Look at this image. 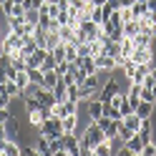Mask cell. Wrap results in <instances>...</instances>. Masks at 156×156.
Here are the masks:
<instances>
[{
    "instance_id": "cell-25",
    "label": "cell",
    "mask_w": 156,
    "mask_h": 156,
    "mask_svg": "<svg viewBox=\"0 0 156 156\" xmlns=\"http://www.w3.org/2000/svg\"><path fill=\"white\" fill-rule=\"evenodd\" d=\"M136 33H139V20H129V23H123V38H133Z\"/></svg>"
},
{
    "instance_id": "cell-13",
    "label": "cell",
    "mask_w": 156,
    "mask_h": 156,
    "mask_svg": "<svg viewBox=\"0 0 156 156\" xmlns=\"http://www.w3.org/2000/svg\"><path fill=\"white\" fill-rule=\"evenodd\" d=\"M149 71H151V66H149V63H139V66H136V71H133V76H131V81H129V83H144V78L149 76Z\"/></svg>"
},
{
    "instance_id": "cell-51",
    "label": "cell",
    "mask_w": 156,
    "mask_h": 156,
    "mask_svg": "<svg viewBox=\"0 0 156 156\" xmlns=\"http://www.w3.org/2000/svg\"><path fill=\"white\" fill-rule=\"evenodd\" d=\"M146 18H149V20H151V25L156 23V13H149V15H146Z\"/></svg>"
},
{
    "instance_id": "cell-8",
    "label": "cell",
    "mask_w": 156,
    "mask_h": 156,
    "mask_svg": "<svg viewBox=\"0 0 156 156\" xmlns=\"http://www.w3.org/2000/svg\"><path fill=\"white\" fill-rule=\"evenodd\" d=\"M45 55H48V51L38 45L35 51H33L30 55H28V61H25V63H28V71H30V68H41V63L45 61Z\"/></svg>"
},
{
    "instance_id": "cell-43",
    "label": "cell",
    "mask_w": 156,
    "mask_h": 156,
    "mask_svg": "<svg viewBox=\"0 0 156 156\" xmlns=\"http://www.w3.org/2000/svg\"><path fill=\"white\" fill-rule=\"evenodd\" d=\"M10 119H15V116L10 113V108H0V123H8Z\"/></svg>"
},
{
    "instance_id": "cell-47",
    "label": "cell",
    "mask_w": 156,
    "mask_h": 156,
    "mask_svg": "<svg viewBox=\"0 0 156 156\" xmlns=\"http://www.w3.org/2000/svg\"><path fill=\"white\" fill-rule=\"evenodd\" d=\"M113 156H131V151L126 146H119V151H113Z\"/></svg>"
},
{
    "instance_id": "cell-34",
    "label": "cell",
    "mask_w": 156,
    "mask_h": 156,
    "mask_svg": "<svg viewBox=\"0 0 156 156\" xmlns=\"http://www.w3.org/2000/svg\"><path fill=\"white\" fill-rule=\"evenodd\" d=\"M76 51H78V58L91 55V41H88V43H78V45H76Z\"/></svg>"
},
{
    "instance_id": "cell-19",
    "label": "cell",
    "mask_w": 156,
    "mask_h": 156,
    "mask_svg": "<svg viewBox=\"0 0 156 156\" xmlns=\"http://www.w3.org/2000/svg\"><path fill=\"white\" fill-rule=\"evenodd\" d=\"M58 43H63L61 35H58V30H45V51H53Z\"/></svg>"
},
{
    "instance_id": "cell-55",
    "label": "cell",
    "mask_w": 156,
    "mask_h": 156,
    "mask_svg": "<svg viewBox=\"0 0 156 156\" xmlns=\"http://www.w3.org/2000/svg\"><path fill=\"white\" fill-rule=\"evenodd\" d=\"M91 156H98V154H96V151H91Z\"/></svg>"
},
{
    "instance_id": "cell-10",
    "label": "cell",
    "mask_w": 156,
    "mask_h": 156,
    "mask_svg": "<svg viewBox=\"0 0 156 156\" xmlns=\"http://www.w3.org/2000/svg\"><path fill=\"white\" fill-rule=\"evenodd\" d=\"M86 103H88V119L91 121H98L101 116H103V103L98 101V96H93V98L86 101Z\"/></svg>"
},
{
    "instance_id": "cell-37",
    "label": "cell",
    "mask_w": 156,
    "mask_h": 156,
    "mask_svg": "<svg viewBox=\"0 0 156 156\" xmlns=\"http://www.w3.org/2000/svg\"><path fill=\"white\" fill-rule=\"evenodd\" d=\"M141 101H146V103H154V106H156V98H154L151 88H144V86H141Z\"/></svg>"
},
{
    "instance_id": "cell-41",
    "label": "cell",
    "mask_w": 156,
    "mask_h": 156,
    "mask_svg": "<svg viewBox=\"0 0 156 156\" xmlns=\"http://www.w3.org/2000/svg\"><path fill=\"white\" fill-rule=\"evenodd\" d=\"M10 103H13V98L5 91H0V108H10Z\"/></svg>"
},
{
    "instance_id": "cell-14",
    "label": "cell",
    "mask_w": 156,
    "mask_h": 156,
    "mask_svg": "<svg viewBox=\"0 0 156 156\" xmlns=\"http://www.w3.org/2000/svg\"><path fill=\"white\" fill-rule=\"evenodd\" d=\"M123 146H126L131 154H141L144 141H141V136H139V133H131V139H129V141H123Z\"/></svg>"
},
{
    "instance_id": "cell-23",
    "label": "cell",
    "mask_w": 156,
    "mask_h": 156,
    "mask_svg": "<svg viewBox=\"0 0 156 156\" xmlns=\"http://www.w3.org/2000/svg\"><path fill=\"white\" fill-rule=\"evenodd\" d=\"M58 78H61V76H58L55 71H45L43 73V88H51L53 91V86L58 83Z\"/></svg>"
},
{
    "instance_id": "cell-49",
    "label": "cell",
    "mask_w": 156,
    "mask_h": 156,
    "mask_svg": "<svg viewBox=\"0 0 156 156\" xmlns=\"http://www.w3.org/2000/svg\"><path fill=\"white\" fill-rule=\"evenodd\" d=\"M146 8H149V13H156V0H146Z\"/></svg>"
},
{
    "instance_id": "cell-21",
    "label": "cell",
    "mask_w": 156,
    "mask_h": 156,
    "mask_svg": "<svg viewBox=\"0 0 156 156\" xmlns=\"http://www.w3.org/2000/svg\"><path fill=\"white\" fill-rule=\"evenodd\" d=\"M66 88H68V83L63 81V78H58V83L53 86V96H55V101H58V103L66 101Z\"/></svg>"
},
{
    "instance_id": "cell-50",
    "label": "cell",
    "mask_w": 156,
    "mask_h": 156,
    "mask_svg": "<svg viewBox=\"0 0 156 156\" xmlns=\"http://www.w3.org/2000/svg\"><path fill=\"white\" fill-rule=\"evenodd\" d=\"M0 139H8V129H5V123H0Z\"/></svg>"
},
{
    "instance_id": "cell-42",
    "label": "cell",
    "mask_w": 156,
    "mask_h": 156,
    "mask_svg": "<svg viewBox=\"0 0 156 156\" xmlns=\"http://www.w3.org/2000/svg\"><path fill=\"white\" fill-rule=\"evenodd\" d=\"M119 13H121V20H123V23H129V20H133V10H131V8H121Z\"/></svg>"
},
{
    "instance_id": "cell-44",
    "label": "cell",
    "mask_w": 156,
    "mask_h": 156,
    "mask_svg": "<svg viewBox=\"0 0 156 156\" xmlns=\"http://www.w3.org/2000/svg\"><path fill=\"white\" fill-rule=\"evenodd\" d=\"M88 8H91V20L101 23V8H93V5H88Z\"/></svg>"
},
{
    "instance_id": "cell-33",
    "label": "cell",
    "mask_w": 156,
    "mask_h": 156,
    "mask_svg": "<svg viewBox=\"0 0 156 156\" xmlns=\"http://www.w3.org/2000/svg\"><path fill=\"white\" fill-rule=\"evenodd\" d=\"M15 83L20 86V88L30 86V78H28V71H18V76H15Z\"/></svg>"
},
{
    "instance_id": "cell-27",
    "label": "cell",
    "mask_w": 156,
    "mask_h": 156,
    "mask_svg": "<svg viewBox=\"0 0 156 156\" xmlns=\"http://www.w3.org/2000/svg\"><path fill=\"white\" fill-rule=\"evenodd\" d=\"M58 66V61H55V55H53V51H48V55H45V61L41 63V71L45 73V71H53V68Z\"/></svg>"
},
{
    "instance_id": "cell-46",
    "label": "cell",
    "mask_w": 156,
    "mask_h": 156,
    "mask_svg": "<svg viewBox=\"0 0 156 156\" xmlns=\"http://www.w3.org/2000/svg\"><path fill=\"white\" fill-rule=\"evenodd\" d=\"M106 5H108L111 10H121V0H106Z\"/></svg>"
},
{
    "instance_id": "cell-4",
    "label": "cell",
    "mask_w": 156,
    "mask_h": 156,
    "mask_svg": "<svg viewBox=\"0 0 156 156\" xmlns=\"http://www.w3.org/2000/svg\"><path fill=\"white\" fill-rule=\"evenodd\" d=\"M23 48V38L18 35V33H8V35H3V55H10L13 51H20Z\"/></svg>"
},
{
    "instance_id": "cell-31",
    "label": "cell",
    "mask_w": 156,
    "mask_h": 156,
    "mask_svg": "<svg viewBox=\"0 0 156 156\" xmlns=\"http://www.w3.org/2000/svg\"><path fill=\"white\" fill-rule=\"evenodd\" d=\"M66 61H71V63L78 61V51H76L73 43H66Z\"/></svg>"
},
{
    "instance_id": "cell-56",
    "label": "cell",
    "mask_w": 156,
    "mask_h": 156,
    "mask_svg": "<svg viewBox=\"0 0 156 156\" xmlns=\"http://www.w3.org/2000/svg\"><path fill=\"white\" fill-rule=\"evenodd\" d=\"M15 3H23V0H15Z\"/></svg>"
},
{
    "instance_id": "cell-36",
    "label": "cell",
    "mask_w": 156,
    "mask_h": 156,
    "mask_svg": "<svg viewBox=\"0 0 156 156\" xmlns=\"http://www.w3.org/2000/svg\"><path fill=\"white\" fill-rule=\"evenodd\" d=\"M119 111H121V119H126V116H129V113H133V106H131L129 101L123 98V101L119 103Z\"/></svg>"
},
{
    "instance_id": "cell-16",
    "label": "cell",
    "mask_w": 156,
    "mask_h": 156,
    "mask_svg": "<svg viewBox=\"0 0 156 156\" xmlns=\"http://www.w3.org/2000/svg\"><path fill=\"white\" fill-rule=\"evenodd\" d=\"M101 88H91V86H78V101H91L93 96H98Z\"/></svg>"
},
{
    "instance_id": "cell-38",
    "label": "cell",
    "mask_w": 156,
    "mask_h": 156,
    "mask_svg": "<svg viewBox=\"0 0 156 156\" xmlns=\"http://www.w3.org/2000/svg\"><path fill=\"white\" fill-rule=\"evenodd\" d=\"M141 156H156V141H151V144H144Z\"/></svg>"
},
{
    "instance_id": "cell-20",
    "label": "cell",
    "mask_w": 156,
    "mask_h": 156,
    "mask_svg": "<svg viewBox=\"0 0 156 156\" xmlns=\"http://www.w3.org/2000/svg\"><path fill=\"white\" fill-rule=\"evenodd\" d=\"M96 154H98V156H113V141H108V139H106V141H101L98 146H96V149H93Z\"/></svg>"
},
{
    "instance_id": "cell-11",
    "label": "cell",
    "mask_w": 156,
    "mask_h": 156,
    "mask_svg": "<svg viewBox=\"0 0 156 156\" xmlns=\"http://www.w3.org/2000/svg\"><path fill=\"white\" fill-rule=\"evenodd\" d=\"M136 133L141 136V141H144V144H151V141H154V126H151V119H144Z\"/></svg>"
},
{
    "instance_id": "cell-7",
    "label": "cell",
    "mask_w": 156,
    "mask_h": 156,
    "mask_svg": "<svg viewBox=\"0 0 156 156\" xmlns=\"http://www.w3.org/2000/svg\"><path fill=\"white\" fill-rule=\"evenodd\" d=\"M119 68V61L116 58H111V55H96V71L98 73H111V71H116Z\"/></svg>"
},
{
    "instance_id": "cell-12",
    "label": "cell",
    "mask_w": 156,
    "mask_h": 156,
    "mask_svg": "<svg viewBox=\"0 0 156 156\" xmlns=\"http://www.w3.org/2000/svg\"><path fill=\"white\" fill-rule=\"evenodd\" d=\"M38 101H41V106H48V108H53V106L58 103L55 101V96H53V91L51 88H43V86H41V88H38Z\"/></svg>"
},
{
    "instance_id": "cell-52",
    "label": "cell",
    "mask_w": 156,
    "mask_h": 156,
    "mask_svg": "<svg viewBox=\"0 0 156 156\" xmlns=\"http://www.w3.org/2000/svg\"><path fill=\"white\" fill-rule=\"evenodd\" d=\"M0 55H3V33H0Z\"/></svg>"
},
{
    "instance_id": "cell-32",
    "label": "cell",
    "mask_w": 156,
    "mask_h": 156,
    "mask_svg": "<svg viewBox=\"0 0 156 156\" xmlns=\"http://www.w3.org/2000/svg\"><path fill=\"white\" fill-rule=\"evenodd\" d=\"M131 10H133V18H144L146 13H149V8H146V3H133Z\"/></svg>"
},
{
    "instance_id": "cell-28",
    "label": "cell",
    "mask_w": 156,
    "mask_h": 156,
    "mask_svg": "<svg viewBox=\"0 0 156 156\" xmlns=\"http://www.w3.org/2000/svg\"><path fill=\"white\" fill-rule=\"evenodd\" d=\"M133 53V41H131V38H123V41H121V58H129ZM121 58H119V61H121Z\"/></svg>"
},
{
    "instance_id": "cell-26",
    "label": "cell",
    "mask_w": 156,
    "mask_h": 156,
    "mask_svg": "<svg viewBox=\"0 0 156 156\" xmlns=\"http://www.w3.org/2000/svg\"><path fill=\"white\" fill-rule=\"evenodd\" d=\"M103 116H108V119H113V121H121V111L116 108L113 103H103Z\"/></svg>"
},
{
    "instance_id": "cell-39",
    "label": "cell",
    "mask_w": 156,
    "mask_h": 156,
    "mask_svg": "<svg viewBox=\"0 0 156 156\" xmlns=\"http://www.w3.org/2000/svg\"><path fill=\"white\" fill-rule=\"evenodd\" d=\"M68 68H71V63H68V61H61V63H58V66L53 68V71H55L58 76H61V78H63V76L68 73Z\"/></svg>"
},
{
    "instance_id": "cell-3",
    "label": "cell",
    "mask_w": 156,
    "mask_h": 156,
    "mask_svg": "<svg viewBox=\"0 0 156 156\" xmlns=\"http://www.w3.org/2000/svg\"><path fill=\"white\" fill-rule=\"evenodd\" d=\"M96 123H98V129L106 133V139H108V141H113L116 136H119V126H121V121H113V119H108V116H101Z\"/></svg>"
},
{
    "instance_id": "cell-24",
    "label": "cell",
    "mask_w": 156,
    "mask_h": 156,
    "mask_svg": "<svg viewBox=\"0 0 156 156\" xmlns=\"http://www.w3.org/2000/svg\"><path fill=\"white\" fill-rule=\"evenodd\" d=\"M3 154H5V156H23V151H20V144H18V141H5V149H3Z\"/></svg>"
},
{
    "instance_id": "cell-57",
    "label": "cell",
    "mask_w": 156,
    "mask_h": 156,
    "mask_svg": "<svg viewBox=\"0 0 156 156\" xmlns=\"http://www.w3.org/2000/svg\"><path fill=\"white\" fill-rule=\"evenodd\" d=\"M0 156H5V154H0Z\"/></svg>"
},
{
    "instance_id": "cell-29",
    "label": "cell",
    "mask_w": 156,
    "mask_h": 156,
    "mask_svg": "<svg viewBox=\"0 0 156 156\" xmlns=\"http://www.w3.org/2000/svg\"><path fill=\"white\" fill-rule=\"evenodd\" d=\"M28 78H30V83L43 86V71L41 68H30V71H28Z\"/></svg>"
},
{
    "instance_id": "cell-9",
    "label": "cell",
    "mask_w": 156,
    "mask_h": 156,
    "mask_svg": "<svg viewBox=\"0 0 156 156\" xmlns=\"http://www.w3.org/2000/svg\"><path fill=\"white\" fill-rule=\"evenodd\" d=\"M131 41H133V48H151L154 45V35L149 30H139Z\"/></svg>"
},
{
    "instance_id": "cell-6",
    "label": "cell",
    "mask_w": 156,
    "mask_h": 156,
    "mask_svg": "<svg viewBox=\"0 0 156 156\" xmlns=\"http://www.w3.org/2000/svg\"><path fill=\"white\" fill-rule=\"evenodd\" d=\"M51 111H53L55 119H66V116H71V113H78V103L76 101H61V103H55Z\"/></svg>"
},
{
    "instance_id": "cell-54",
    "label": "cell",
    "mask_w": 156,
    "mask_h": 156,
    "mask_svg": "<svg viewBox=\"0 0 156 156\" xmlns=\"http://www.w3.org/2000/svg\"><path fill=\"white\" fill-rule=\"evenodd\" d=\"M151 35H154V38H156V23H154V25H151Z\"/></svg>"
},
{
    "instance_id": "cell-15",
    "label": "cell",
    "mask_w": 156,
    "mask_h": 156,
    "mask_svg": "<svg viewBox=\"0 0 156 156\" xmlns=\"http://www.w3.org/2000/svg\"><path fill=\"white\" fill-rule=\"evenodd\" d=\"M156 111L154 103H146V101H139V106H136V113H139V119H151Z\"/></svg>"
},
{
    "instance_id": "cell-2",
    "label": "cell",
    "mask_w": 156,
    "mask_h": 156,
    "mask_svg": "<svg viewBox=\"0 0 156 156\" xmlns=\"http://www.w3.org/2000/svg\"><path fill=\"white\" fill-rule=\"evenodd\" d=\"M38 133H45L48 139H61V136H63V123H61V119L51 116L48 121H43L41 126H38Z\"/></svg>"
},
{
    "instance_id": "cell-45",
    "label": "cell",
    "mask_w": 156,
    "mask_h": 156,
    "mask_svg": "<svg viewBox=\"0 0 156 156\" xmlns=\"http://www.w3.org/2000/svg\"><path fill=\"white\" fill-rule=\"evenodd\" d=\"M91 55H101V41H91Z\"/></svg>"
},
{
    "instance_id": "cell-53",
    "label": "cell",
    "mask_w": 156,
    "mask_h": 156,
    "mask_svg": "<svg viewBox=\"0 0 156 156\" xmlns=\"http://www.w3.org/2000/svg\"><path fill=\"white\" fill-rule=\"evenodd\" d=\"M151 78H154V81H156V66L151 68Z\"/></svg>"
},
{
    "instance_id": "cell-22",
    "label": "cell",
    "mask_w": 156,
    "mask_h": 156,
    "mask_svg": "<svg viewBox=\"0 0 156 156\" xmlns=\"http://www.w3.org/2000/svg\"><path fill=\"white\" fill-rule=\"evenodd\" d=\"M41 108V101H38V96H28V98H23V111L25 113H33Z\"/></svg>"
},
{
    "instance_id": "cell-5",
    "label": "cell",
    "mask_w": 156,
    "mask_h": 156,
    "mask_svg": "<svg viewBox=\"0 0 156 156\" xmlns=\"http://www.w3.org/2000/svg\"><path fill=\"white\" fill-rule=\"evenodd\" d=\"M129 58H131L136 66H139V63H149L151 68L156 66V63H154V48H133V53H131Z\"/></svg>"
},
{
    "instance_id": "cell-35",
    "label": "cell",
    "mask_w": 156,
    "mask_h": 156,
    "mask_svg": "<svg viewBox=\"0 0 156 156\" xmlns=\"http://www.w3.org/2000/svg\"><path fill=\"white\" fill-rule=\"evenodd\" d=\"M53 55H55V61H58V63L66 61V43H58V45L53 48Z\"/></svg>"
},
{
    "instance_id": "cell-30",
    "label": "cell",
    "mask_w": 156,
    "mask_h": 156,
    "mask_svg": "<svg viewBox=\"0 0 156 156\" xmlns=\"http://www.w3.org/2000/svg\"><path fill=\"white\" fill-rule=\"evenodd\" d=\"M66 101H76V103H81L78 101V83H71L66 88Z\"/></svg>"
},
{
    "instance_id": "cell-18",
    "label": "cell",
    "mask_w": 156,
    "mask_h": 156,
    "mask_svg": "<svg viewBox=\"0 0 156 156\" xmlns=\"http://www.w3.org/2000/svg\"><path fill=\"white\" fill-rule=\"evenodd\" d=\"M121 121H123V126H126V129H131V131L136 133V131H139V126H141V121H144V119H139V113L133 111V113H129V116H126V119H121Z\"/></svg>"
},
{
    "instance_id": "cell-17",
    "label": "cell",
    "mask_w": 156,
    "mask_h": 156,
    "mask_svg": "<svg viewBox=\"0 0 156 156\" xmlns=\"http://www.w3.org/2000/svg\"><path fill=\"white\" fill-rule=\"evenodd\" d=\"M61 123H63V133H73L78 129V113H71L66 119H61Z\"/></svg>"
},
{
    "instance_id": "cell-48",
    "label": "cell",
    "mask_w": 156,
    "mask_h": 156,
    "mask_svg": "<svg viewBox=\"0 0 156 156\" xmlns=\"http://www.w3.org/2000/svg\"><path fill=\"white\" fill-rule=\"evenodd\" d=\"M83 81H86V73L81 71V68H78V71H76V83H78V86H81Z\"/></svg>"
},
{
    "instance_id": "cell-1",
    "label": "cell",
    "mask_w": 156,
    "mask_h": 156,
    "mask_svg": "<svg viewBox=\"0 0 156 156\" xmlns=\"http://www.w3.org/2000/svg\"><path fill=\"white\" fill-rule=\"evenodd\" d=\"M101 141H106V133L98 129V123L96 121H91L88 126H86V131H83V136H81V146H86V149H96Z\"/></svg>"
},
{
    "instance_id": "cell-40",
    "label": "cell",
    "mask_w": 156,
    "mask_h": 156,
    "mask_svg": "<svg viewBox=\"0 0 156 156\" xmlns=\"http://www.w3.org/2000/svg\"><path fill=\"white\" fill-rule=\"evenodd\" d=\"M131 133H133V131H131V129H126L123 121H121V126H119V139H121V141H129V139H131Z\"/></svg>"
}]
</instances>
